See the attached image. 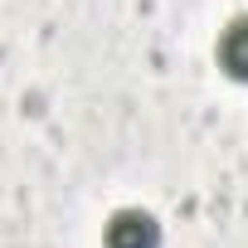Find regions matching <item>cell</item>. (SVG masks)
<instances>
[{
	"mask_svg": "<svg viewBox=\"0 0 248 248\" xmlns=\"http://www.w3.org/2000/svg\"><path fill=\"white\" fill-rule=\"evenodd\" d=\"M107 248H161V219L151 209H117L102 229Z\"/></svg>",
	"mask_w": 248,
	"mask_h": 248,
	"instance_id": "cell-1",
	"label": "cell"
},
{
	"mask_svg": "<svg viewBox=\"0 0 248 248\" xmlns=\"http://www.w3.org/2000/svg\"><path fill=\"white\" fill-rule=\"evenodd\" d=\"M219 68L233 78V83H248V15H233L219 34Z\"/></svg>",
	"mask_w": 248,
	"mask_h": 248,
	"instance_id": "cell-2",
	"label": "cell"
}]
</instances>
